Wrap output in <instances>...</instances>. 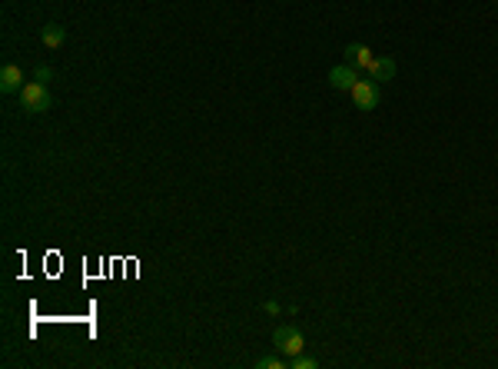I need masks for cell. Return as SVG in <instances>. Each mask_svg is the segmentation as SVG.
<instances>
[{"label":"cell","mask_w":498,"mask_h":369,"mask_svg":"<svg viewBox=\"0 0 498 369\" xmlns=\"http://www.w3.org/2000/svg\"><path fill=\"white\" fill-rule=\"evenodd\" d=\"M20 100H24L27 114H47L53 107L50 90H47V83H40V80H34V83H27V87L20 90Z\"/></svg>","instance_id":"cell-1"},{"label":"cell","mask_w":498,"mask_h":369,"mask_svg":"<svg viewBox=\"0 0 498 369\" xmlns=\"http://www.w3.org/2000/svg\"><path fill=\"white\" fill-rule=\"evenodd\" d=\"M272 346H276L286 359H293L306 349V340H303V333L296 330V326H276V333H272Z\"/></svg>","instance_id":"cell-2"},{"label":"cell","mask_w":498,"mask_h":369,"mask_svg":"<svg viewBox=\"0 0 498 369\" xmlns=\"http://www.w3.org/2000/svg\"><path fill=\"white\" fill-rule=\"evenodd\" d=\"M349 93H352V103H356L359 110H366V114L379 107V83L375 80H359Z\"/></svg>","instance_id":"cell-3"},{"label":"cell","mask_w":498,"mask_h":369,"mask_svg":"<svg viewBox=\"0 0 498 369\" xmlns=\"http://www.w3.org/2000/svg\"><path fill=\"white\" fill-rule=\"evenodd\" d=\"M359 80H362V74H359L352 64L332 67V70H329V87H332V90H352Z\"/></svg>","instance_id":"cell-4"},{"label":"cell","mask_w":498,"mask_h":369,"mask_svg":"<svg viewBox=\"0 0 498 369\" xmlns=\"http://www.w3.org/2000/svg\"><path fill=\"white\" fill-rule=\"evenodd\" d=\"M27 83H24V70L17 64H7L4 70H0V90L4 93H20Z\"/></svg>","instance_id":"cell-5"},{"label":"cell","mask_w":498,"mask_h":369,"mask_svg":"<svg viewBox=\"0 0 498 369\" xmlns=\"http://www.w3.org/2000/svg\"><path fill=\"white\" fill-rule=\"evenodd\" d=\"M372 60H375V57H372V51L366 43H349V47H345V64H352L356 70H369Z\"/></svg>","instance_id":"cell-6"},{"label":"cell","mask_w":498,"mask_h":369,"mask_svg":"<svg viewBox=\"0 0 498 369\" xmlns=\"http://www.w3.org/2000/svg\"><path fill=\"white\" fill-rule=\"evenodd\" d=\"M396 70H399V67H396V60H392V57H375L366 74H369V80L382 83V80H392V76H396Z\"/></svg>","instance_id":"cell-7"},{"label":"cell","mask_w":498,"mask_h":369,"mask_svg":"<svg viewBox=\"0 0 498 369\" xmlns=\"http://www.w3.org/2000/svg\"><path fill=\"white\" fill-rule=\"evenodd\" d=\"M40 40H43V47H50V51H57V47H64L67 30H64L60 24H47L43 30H40Z\"/></svg>","instance_id":"cell-8"},{"label":"cell","mask_w":498,"mask_h":369,"mask_svg":"<svg viewBox=\"0 0 498 369\" xmlns=\"http://www.w3.org/2000/svg\"><path fill=\"white\" fill-rule=\"evenodd\" d=\"M256 366L259 369H286L289 366V359L286 356H263V359H256Z\"/></svg>","instance_id":"cell-9"},{"label":"cell","mask_w":498,"mask_h":369,"mask_svg":"<svg viewBox=\"0 0 498 369\" xmlns=\"http://www.w3.org/2000/svg\"><path fill=\"white\" fill-rule=\"evenodd\" d=\"M289 366H293V369H316L319 363H316L312 356H303V353H299V356H293V359H289Z\"/></svg>","instance_id":"cell-10"},{"label":"cell","mask_w":498,"mask_h":369,"mask_svg":"<svg viewBox=\"0 0 498 369\" xmlns=\"http://www.w3.org/2000/svg\"><path fill=\"white\" fill-rule=\"evenodd\" d=\"M34 76H37L40 83H47V80H50V76H53V70H50V67H43V64H40L37 70H34Z\"/></svg>","instance_id":"cell-11"},{"label":"cell","mask_w":498,"mask_h":369,"mask_svg":"<svg viewBox=\"0 0 498 369\" xmlns=\"http://www.w3.org/2000/svg\"><path fill=\"white\" fill-rule=\"evenodd\" d=\"M266 313H269V316H279L282 306H279V303H266Z\"/></svg>","instance_id":"cell-12"}]
</instances>
